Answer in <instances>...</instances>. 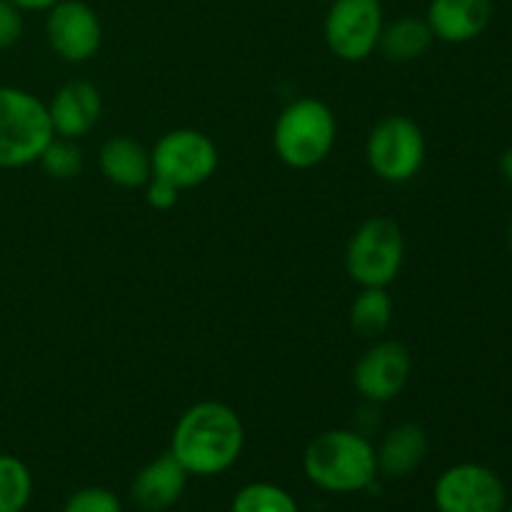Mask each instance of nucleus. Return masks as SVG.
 Masks as SVG:
<instances>
[{"instance_id":"0eeeda50","label":"nucleus","mask_w":512,"mask_h":512,"mask_svg":"<svg viewBox=\"0 0 512 512\" xmlns=\"http://www.w3.org/2000/svg\"><path fill=\"white\" fill-rule=\"evenodd\" d=\"M218 148L195 128H175L160 135L150 150L153 178L168 180L178 190L208 183L218 170Z\"/></svg>"},{"instance_id":"1a4fd4ad","label":"nucleus","mask_w":512,"mask_h":512,"mask_svg":"<svg viewBox=\"0 0 512 512\" xmlns=\"http://www.w3.org/2000/svg\"><path fill=\"white\" fill-rule=\"evenodd\" d=\"M433 503L438 512H503L508 490L495 470L480 463H458L435 480Z\"/></svg>"},{"instance_id":"ddd939ff","label":"nucleus","mask_w":512,"mask_h":512,"mask_svg":"<svg viewBox=\"0 0 512 512\" xmlns=\"http://www.w3.org/2000/svg\"><path fill=\"white\" fill-rule=\"evenodd\" d=\"M188 478L190 475L185 473L183 465L168 450V453L140 468L133 485H130V495H133L135 505L140 510L165 512L183 498L185 488H188Z\"/></svg>"},{"instance_id":"cd10ccee","label":"nucleus","mask_w":512,"mask_h":512,"mask_svg":"<svg viewBox=\"0 0 512 512\" xmlns=\"http://www.w3.org/2000/svg\"><path fill=\"white\" fill-rule=\"evenodd\" d=\"M503 512H512V508H505V510H503Z\"/></svg>"},{"instance_id":"7ed1b4c3","label":"nucleus","mask_w":512,"mask_h":512,"mask_svg":"<svg viewBox=\"0 0 512 512\" xmlns=\"http://www.w3.org/2000/svg\"><path fill=\"white\" fill-rule=\"evenodd\" d=\"M338 123L323 100L298 98L285 105L273 128L275 155L293 170H310L335 148Z\"/></svg>"},{"instance_id":"4468645a","label":"nucleus","mask_w":512,"mask_h":512,"mask_svg":"<svg viewBox=\"0 0 512 512\" xmlns=\"http://www.w3.org/2000/svg\"><path fill=\"white\" fill-rule=\"evenodd\" d=\"M493 18V0H430L428 20L435 40L460 45L478 38Z\"/></svg>"},{"instance_id":"9d476101","label":"nucleus","mask_w":512,"mask_h":512,"mask_svg":"<svg viewBox=\"0 0 512 512\" xmlns=\"http://www.w3.org/2000/svg\"><path fill=\"white\" fill-rule=\"evenodd\" d=\"M45 38L65 63H88L103 45V23L85 0H60L45 10Z\"/></svg>"},{"instance_id":"5701e85b","label":"nucleus","mask_w":512,"mask_h":512,"mask_svg":"<svg viewBox=\"0 0 512 512\" xmlns=\"http://www.w3.org/2000/svg\"><path fill=\"white\" fill-rule=\"evenodd\" d=\"M23 35V10L13 0H0V50L13 48Z\"/></svg>"},{"instance_id":"f8f14e48","label":"nucleus","mask_w":512,"mask_h":512,"mask_svg":"<svg viewBox=\"0 0 512 512\" xmlns=\"http://www.w3.org/2000/svg\"><path fill=\"white\" fill-rule=\"evenodd\" d=\"M100 113H103V98L88 80H68L48 103L53 133L68 140L88 135L98 125Z\"/></svg>"},{"instance_id":"39448f33","label":"nucleus","mask_w":512,"mask_h":512,"mask_svg":"<svg viewBox=\"0 0 512 512\" xmlns=\"http://www.w3.org/2000/svg\"><path fill=\"white\" fill-rule=\"evenodd\" d=\"M403 260V230L388 215L363 220L345 248V270L360 288H388L400 275Z\"/></svg>"},{"instance_id":"f3484780","label":"nucleus","mask_w":512,"mask_h":512,"mask_svg":"<svg viewBox=\"0 0 512 512\" xmlns=\"http://www.w3.org/2000/svg\"><path fill=\"white\" fill-rule=\"evenodd\" d=\"M433 40L435 35L430 30L428 20L405 15V18L383 25L378 50L393 63H413V60L423 58L428 53Z\"/></svg>"},{"instance_id":"aec40b11","label":"nucleus","mask_w":512,"mask_h":512,"mask_svg":"<svg viewBox=\"0 0 512 512\" xmlns=\"http://www.w3.org/2000/svg\"><path fill=\"white\" fill-rule=\"evenodd\" d=\"M230 512H300L298 500L275 483H248L235 493Z\"/></svg>"},{"instance_id":"6e6552de","label":"nucleus","mask_w":512,"mask_h":512,"mask_svg":"<svg viewBox=\"0 0 512 512\" xmlns=\"http://www.w3.org/2000/svg\"><path fill=\"white\" fill-rule=\"evenodd\" d=\"M385 13L380 0H330L323 23L325 45L345 63H363L378 50Z\"/></svg>"},{"instance_id":"a878e982","label":"nucleus","mask_w":512,"mask_h":512,"mask_svg":"<svg viewBox=\"0 0 512 512\" xmlns=\"http://www.w3.org/2000/svg\"><path fill=\"white\" fill-rule=\"evenodd\" d=\"M500 173H503V178L512 185V148H508L500 155Z\"/></svg>"},{"instance_id":"dca6fc26","label":"nucleus","mask_w":512,"mask_h":512,"mask_svg":"<svg viewBox=\"0 0 512 512\" xmlns=\"http://www.w3.org/2000/svg\"><path fill=\"white\" fill-rule=\"evenodd\" d=\"M378 455V473L385 478H405L423 465L428 455V435L420 425L403 423L388 430L383 443L375 448Z\"/></svg>"},{"instance_id":"6ab92c4d","label":"nucleus","mask_w":512,"mask_h":512,"mask_svg":"<svg viewBox=\"0 0 512 512\" xmlns=\"http://www.w3.org/2000/svg\"><path fill=\"white\" fill-rule=\"evenodd\" d=\"M33 498V475L15 455H0V512H23Z\"/></svg>"},{"instance_id":"4be33fe9","label":"nucleus","mask_w":512,"mask_h":512,"mask_svg":"<svg viewBox=\"0 0 512 512\" xmlns=\"http://www.w3.org/2000/svg\"><path fill=\"white\" fill-rule=\"evenodd\" d=\"M63 512H123V503L118 495L100 485L80 488L65 500Z\"/></svg>"},{"instance_id":"20e7f679","label":"nucleus","mask_w":512,"mask_h":512,"mask_svg":"<svg viewBox=\"0 0 512 512\" xmlns=\"http://www.w3.org/2000/svg\"><path fill=\"white\" fill-rule=\"evenodd\" d=\"M55 138L48 103L13 85H0V168L38 163Z\"/></svg>"},{"instance_id":"f257e3e1","label":"nucleus","mask_w":512,"mask_h":512,"mask_svg":"<svg viewBox=\"0 0 512 512\" xmlns=\"http://www.w3.org/2000/svg\"><path fill=\"white\" fill-rule=\"evenodd\" d=\"M245 448V428L240 415L218 400L195 403L180 415L170 438V453L185 473L213 478L233 468Z\"/></svg>"},{"instance_id":"2eb2a0df","label":"nucleus","mask_w":512,"mask_h":512,"mask_svg":"<svg viewBox=\"0 0 512 512\" xmlns=\"http://www.w3.org/2000/svg\"><path fill=\"white\" fill-rule=\"evenodd\" d=\"M100 173L118 188H143L153 178L150 168V150H145L138 140L128 135L108 138L98 155Z\"/></svg>"},{"instance_id":"423d86ee","label":"nucleus","mask_w":512,"mask_h":512,"mask_svg":"<svg viewBox=\"0 0 512 512\" xmlns=\"http://www.w3.org/2000/svg\"><path fill=\"white\" fill-rule=\"evenodd\" d=\"M425 135L408 115H388L370 130L365 143L368 168L380 180L403 185L420 173L425 163Z\"/></svg>"},{"instance_id":"b1692460","label":"nucleus","mask_w":512,"mask_h":512,"mask_svg":"<svg viewBox=\"0 0 512 512\" xmlns=\"http://www.w3.org/2000/svg\"><path fill=\"white\" fill-rule=\"evenodd\" d=\"M180 190L175 185H170L168 180L160 178H150L145 183V200H148L150 208L155 210H170L175 203H178Z\"/></svg>"},{"instance_id":"a211bd4d","label":"nucleus","mask_w":512,"mask_h":512,"mask_svg":"<svg viewBox=\"0 0 512 512\" xmlns=\"http://www.w3.org/2000/svg\"><path fill=\"white\" fill-rule=\"evenodd\" d=\"M393 323V298L388 288H360L350 305V325L363 338H380Z\"/></svg>"},{"instance_id":"9b49d317","label":"nucleus","mask_w":512,"mask_h":512,"mask_svg":"<svg viewBox=\"0 0 512 512\" xmlns=\"http://www.w3.org/2000/svg\"><path fill=\"white\" fill-rule=\"evenodd\" d=\"M413 360L398 340H378L353 368V385L368 403H390L410 380Z\"/></svg>"},{"instance_id":"412c9836","label":"nucleus","mask_w":512,"mask_h":512,"mask_svg":"<svg viewBox=\"0 0 512 512\" xmlns=\"http://www.w3.org/2000/svg\"><path fill=\"white\" fill-rule=\"evenodd\" d=\"M38 163L50 178L73 180L75 175H80V170H83V153H80V148L75 145V140L58 138V135H55L48 143V148L43 150Z\"/></svg>"},{"instance_id":"f03ea898","label":"nucleus","mask_w":512,"mask_h":512,"mask_svg":"<svg viewBox=\"0 0 512 512\" xmlns=\"http://www.w3.org/2000/svg\"><path fill=\"white\" fill-rule=\"evenodd\" d=\"M303 473L315 488L325 493H363L373 488L380 475L375 445L358 430H325L305 448Z\"/></svg>"},{"instance_id":"393cba45","label":"nucleus","mask_w":512,"mask_h":512,"mask_svg":"<svg viewBox=\"0 0 512 512\" xmlns=\"http://www.w3.org/2000/svg\"><path fill=\"white\" fill-rule=\"evenodd\" d=\"M20 10H50L60 0H13Z\"/></svg>"},{"instance_id":"bb28decb","label":"nucleus","mask_w":512,"mask_h":512,"mask_svg":"<svg viewBox=\"0 0 512 512\" xmlns=\"http://www.w3.org/2000/svg\"><path fill=\"white\" fill-rule=\"evenodd\" d=\"M510 250H512V220H510Z\"/></svg>"}]
</instances>
